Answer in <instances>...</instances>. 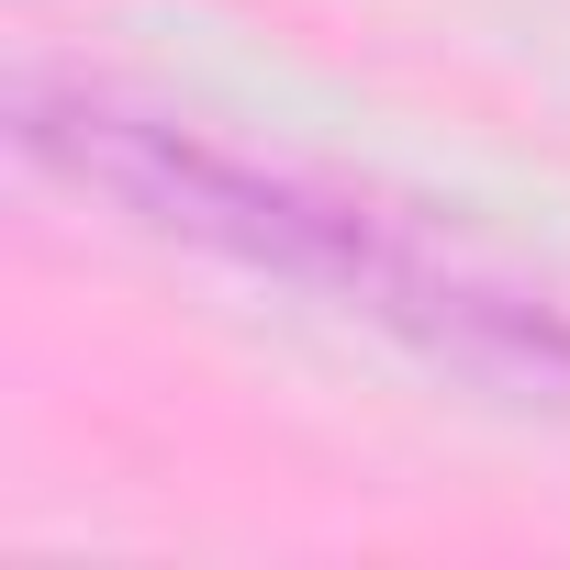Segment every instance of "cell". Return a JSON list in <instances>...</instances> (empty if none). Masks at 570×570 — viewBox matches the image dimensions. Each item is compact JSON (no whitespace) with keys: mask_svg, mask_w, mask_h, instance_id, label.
I'll return each mask as SVG.
<instances>
[{"mask_svg":"<svg viewBox=\"0 0 570 570\" xmlns=\"http://www.w3.org/2000/svg\"><path fill=\"white\" fill-rule=\"evenodd\" d=\"M23 157L124 202L146 235L213 246L257 279L325 292L336 314H370L381 336H403L414 358L481 392L570 403V292L425 202H392L303 157H257L179 112H135L112 90H57V79H23Z\"/></svg>","mask_w":570,"mask_h":570,"instance_id":"cell-1","label":"cell"}]
</instances>
